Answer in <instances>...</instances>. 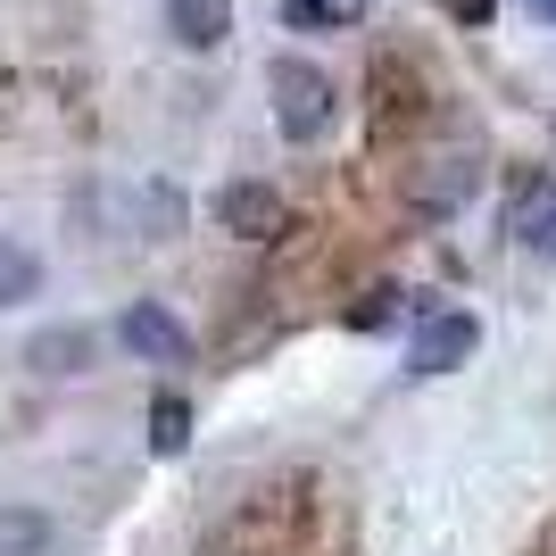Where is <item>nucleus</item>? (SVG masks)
<instances>
[{"label":"nucleus","mask_w":556,"mask_h":556,"mask_svg":"<svg viewBox=\"0 0 556 556\" xmlns=\"http://www.w3.org/2000/svg\"><path fill=\"white\" fill-rule=\"evenodd\" d=\"M266 92H275V125H282V141H325L332 134V116H341V84H332L316 59H275L266 67Z\"/></svg>","instance_id":"obj_1"},{"label":"nucleus","mask_w":556,"mask_h":556,"mask_svg":"<svg viewBox=\"0 0 556 556\" xmlns=\"http://www.w3.org/2000/svg\"><path fill=\"white\" fill-rule=\"evenodd\" d=\"M300 515H307L300 490H257V498L232 507V523L208 540V548L216 556H282V548H291V532H300Z\"/></svg>","instance_id":"obj_2"},{"label":"nucleus","mask_w":556,"mask_h":556,"mask_svg":"<svg viewBox=\"0 0 556 556\" xmlns=\"http://www.w3.org/2000/svg\"><path fill=\"white\" fill-rule=\"evenodd\" d=\"M473 349H482V316H465V307H424L416 332H407V374H457Z\"/></svg>","instance_id":"obj_3"},{"label":"nucleus","mask_w":556,"mask_h":556,"mask_svg":"<svg viewBox=\"0 0 556 556\" xmlns=\"http://www.w3.org/2000/svg\"><path fill=\"white\" fill-rule=\"evenodd\" d=\"M473 191H482V159H473V150H441V159H424L416 175H407V208H416L424 225H441Z\"/></svg>","instance_id":"obj_4"},{"label":"nucleus","mask_w":556,"mask_h":556,"mask_svg":"<svg viewBox=\"0 0 556 556\" xmlns=\"http://www.w3.org/2000/svg\"><path fill=\"white\" fill-rule=\"evenodd\" d=\"M116 341L134 349L141 366H191L184 316H175V307H159V300H134V307H125V316H116Z\"/></svg>","instance_id":"obj_5"},{"label":"nucleus","mask_w":556,"mask_h":556,"mask_svg":"<svg viewBox=\"0 0 556 556\" xmlns=\"http://www.w3.org/2000/svg\"><path fill=\"white\" fill-rule=\"evenodd\" d=\"M216 225H225L232 241H282L291 208H282L275 184H225V191H216Z\"/></svg>","instance_id":"obj_6"},{"label":"nucleus","mask_w":556,"mask_h":556,"mask_svg":"<svg viewBox=\"0 0 556 556\" xmlns=\"http://www.w3.org/2000/svg\"><path fill=\"white\" fill-rule=\"evenodd\" d=\"M92 357H100L92 325H42L34 341H25V366L42 374V382H75V374H92Z\"/></svg>","instance_id":"obj_7"},{"label":"nucleus","mask_w":556,"mask_h":556,"mask_svg":"<svg viewBox=\"0 0 556 556\" xmlns=\"http://www.w3.org/2000/svg\"><path fill=\"white\" fill-rule=\"evenodd\" d=\"M507 232L532 257H556V175H532V184L507 200Z\"/></svg>","instance_id":"obj_8"},{"label":"nucleus","mask_w":556,"mask_h":556,"mask_svg":"<svg viewBox=\"0 0 556 556\" xmlns=\"http://www.w3.org/2000/svg\"><path fill=\"white\" fill-rule=\"evenodd\" d=\"M166 34L184 50H216L232 34V0H166Z\"/></svg>","instance_id":"obj_9"},{"label":"nucleus","mask_w":556,"mask_h":556,"mask_svg":"<svg viewBox=\"0 0 556 556\" xmlns=\"http://www.w3.org/2000/svg\"><path fill=\"white\" fill-rule=\"evenodd\" d=\"M25 300H42V257L0 232V307H25Z\"/></svg>","instance_id":"obj_10"},{"label":"nucleus","mask_w":556,"mask_h":556,"mask_svg":"<svg viewBox=\"0 0 556 556\" xmlns=\"http://www.w3.org/2000/svg\"><path fill=\"white\" fill-rule=\"evenodd\" d=\"M42 548H50L42 507H0V556H42Z\"/></svg>","instance_id":"obj_11"},{"label":"nucleus","mask_w":556,"mask_h":556,"mask_svg":"<svg viewBox=\"0 0 556 556\" xmlns=\"http://www.w3.org/2000/svg\"><path fill=\"white\" fill-rule=\"evenodd\" d=\"M150 448H159V457H184V448H191V407L175 391L150 399Z\"/></svg>","instance_id":"obj_12"},{"label":"nucleus","mask_w":556,"mask_h":556,"mask_svg":"<svg viewBox=\"0 0 556 556\" xmlns=\"http://www.w3.org/2000/svg\"><path fill=\"white\" fill-rule=\"evenodd\" d=\"M399 316H407V291H399V282H374V291L349 307L341 325H349V332H382V325H399Z\"/></svg>","instance_id":"obj_13"},{"label":"nucleus","mask_w":556,"mask_h":556,"mask_svg":"<svg viewBox=\"0 0 556 556\" xmlns=\"http://www.w3.org/2000/svg\"><path fill=\"white\" fill-rule=\"evenodd\" d=\"M374 0H282V17L291 25H349V17H366Z\"/></svg>","instance_id":"obj_14"},{"label":"nucleus","mask_w":556,"mask_h":556,"mask_svg":"<svg viewBox=\"0 0 556 556\" xmlns=\"http://www.w3.org/2000/svg\"><path fill=\"white\" fill-rule=\"evenodd\" d=\"M441 9H448L457 25H490V9H498V0H441Z\"/></svg>","instance_id":"obj_15"},{"label":"nucleus","mask_w":556,"mask_h":556,"mask_svg":"<svg viewBox=\"0 0 556 556\" xmlns=\"http://www.w3.org/2000/svg\"><path fill=\"white\" fill-rule=\"evenodd\" d=\"M523 9H532V17H548V25H556V0H523Z\"/></svg>","instance_id":"obj_16"}]
</instances>
